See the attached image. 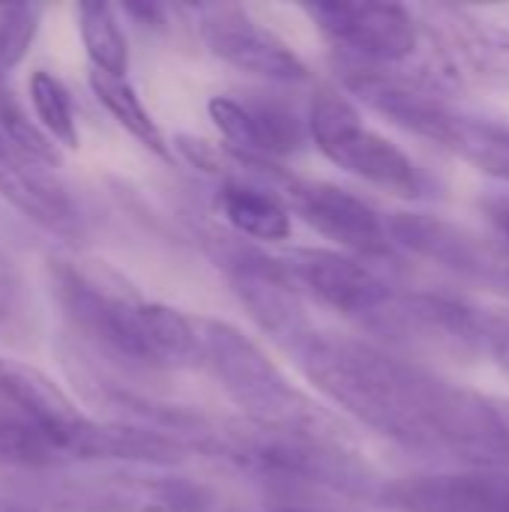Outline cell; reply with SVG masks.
<instances>
[{
    "instance_id": "cell-1",
    "label": "cell",
    "mask_w": 509,
    "mask_h": 512,
    "mask_svg": "<svg viewBox=\"0 0 509 512\" xmlns=\"http://www.w3.org/2000/svg\"><path fill=\"white\" fill-rule=\"evenodd\" d=\"M300 372L339 411L408 450L509 471V402L453 384L381 345L315 324L288 345Z\"/></svg>"
},
{
    "instance_id": "cell-2",
    "label": "cell",
    "mask_w": 509,
    "mask_h": 512,
    "mask_svg": "<svg viewBox=\"0 0 509 512\" xmlns=\"http://www.w3.org/2000/svg\"><path fill=\"white\" fill-rule=\"evenodd\" d=\"M54 285L66 315L105 351L147 369L198 366L195 318L141 300L132 288L114 285L108 276H93L69 261L54 264Z\"/></svg>"
},
{
    "instance_id": "cell-3",
    "label": "cell",
    "mask_w": 509,
    "mask_h": 512,
    "mask_svg": "<svg viewBox=\"0 0 509 512\" xmlns=\"http://www.w3.org/2000/svg\"><path fill=\"white\" fill-rule=\"evenodd\" d=\"M342 69L345 87L372 111H378L399 129L459 156L474 171L509 183L507 120L486 117L420 78H405L396 72H384L381 66L351 60Z\"/></svg>"
},
{
    "instance_id": "cell-4",
    "label": "cell",
    "mask_w": 509,
    "mask_h": 512,
    "mask_svg": "<svg viewBox=\"0 0 509 512\" xmlns=\"http://www.w3.org/2000/svg\"><path fill=\"white\" fill-rule=\"evenodd\" d=\"M198 366L240 408L243 420L261 429L300 432L318 438H345L342 423L315 399H309L279 363L243 330L216 318H195Z\"/></svg>"
},
{
    "instance_id": "cell-5",
    "label": "cell",
    "mask_w": 509,
    "mask_h": 512,
    "mask_svg": "<svg viewBox=\"0 0 509 512\" xmlns=\"http://www.w3.org/2000/svg\"><path fill=\"white\" fill-rule=\"evenodd\" d=\"M198 450L222 456L240 471L270 483L378 495L366 462H360L339 438L276 432L243 420L231 426H210Z\"/></svg>"
},
{
    "instance_id": "cell-6",
    "label": "cell",
    "mask_w": 509,
    "mask_h": 512,
    "mask_svg": "<svg viewBox=\"0 0 509 512\" xmlns=\"http://www.w3.org/2000/svg\"><path fill=\"white\" fill-rule=\"evenodd\" d=\"M309 138L345 174L384 189L396 198L417 201L426 195V177L414 159L390 138L363 123L357 105L333 84H321L309 102Z\"/></svg>"
},
{
    "instance_id": "cell-7",
    "label": "cell",
    "mask_w": 509,
    "mask_h": 512,
    "mask_svg": "<svg viewBox=\"0 0 509 512\" xmlns=\"http://www.w3.org/2000/svg\"><path fill=\"white\" fill-rule=\"evenodd\" d=\"M207 111L237 165L258 168L264 177H279L273 162L300 153L312 141L309 120L273 96H213Z\"/></svg>"
},
{
    "instance_id": "cell-8",
    "label": "cell",
    "mask_w": 509,
    "mask_h": 512,
    "mask_svg": "<svg viewBox=\"0 0 509 512\" xmlns=\"http://www.w3.org/2000/svg\"><path fill=\"white\" fill-rule=\"evenodd\" d=\"M282 201L315 234L360 261L390 258L396 249L381 213L369 201L336 183L282 177Z\"/></svg>"
},
{
    "instance_id": "cell-9",
    "label": "cell",
    "mask_w": 509,
    "mask_h": 512,
    "mask_svg": "<svg viewBox=\"0 0 509 512\" xmlns=\"http://www.w3.org/2000/svg\"><path fill=\"white\" fill-rule=\"evenodd\" d=\"M303 12L351 63L390 66L417 51L414 12L399 3H306Z\"/></svg>"
},
{
    "instance_id": "cell-10",
    "label": "cell",
    "mask_w": 509,
    "mask_h": 512,
    "mask_svg": "<svg viewBox=\"0 0 509 512\" xmlns=\"http://www.w3.org/2000/svg\"><path fill=\"white\" fill-rule=\"evenodd\" d=\"M198 33L207 51L237 72L276 84H297L309 78L303 57L237 3L201 6Z\"/></svg>"
},
{
    "instance_id": "cell-11",
    "label": "cell",
    "mask_w": 509,
    "mask_h": 512,
    "mask_svg": "<svg viewBox=\"0 0 509 512\" xmlns=\"http://www.w3.org/2000/svg\"><path fill=\"white\" fill-rule=\"evenodd\" d=\"M285 273L297 288H306L318 303L345 318L372 321L390 300L393 285L366 261L324 246H294L282 258Z\"/></svg>"
},
{
    "instance_id": "cell-12",
    "label": "cell",
    "mask_w": 509,
    "mask_h": 512,
    "mask_svg": "<svg viewBox=\"0 0 509 512\" xmlns=\"http://www.w3.org/2000/svg\"><path fill=\"white\" fill-rule=\"evenodd\" d=\"M393 512H509V474L489 468L414 474L378 486Z\"/></svg>"
},
{
    "instance_id": "cell-13",
    "label": "cell",
    "mask_w": 509,
    "mask_h": 512,
    "mask_svg": "<svg viewBox=\"0 0 509 512\" xmlns=\"http://www.w3.org/2000/svg\"><path fill=\"white\" fill-rule=\"evenodd\" d=\"M423 15L456 75L509 90V30L459 6H426Z\"/></svg>"
},
{
    "instance_id": "cell-14",
    "label": "cell",
    "mask_w": 509,
    "mask_h": 512,
    "mask_svg": "<svg viewBox=\"0 0 509 512\" xmlns=\"http://www.w3.org/2000/svg\"><path fill=\"white\" fill-rule=\"evenodd\" d=\"M390 237L396 246L408 249L417 258H426L444 270L459 276L495 282L501 264L507 261L501 252L489 249L483 237L426 213H396L390 222Z\"/></svg>"
},
{
    "instance_id": "cell-15",
    "label": "cell",
    "mask_w": 509,
    "mask_h": 512,
    "mask_svg": "<svg viewBox=\"0 0 509 512\" xmlns=\"http://www.w3.org/2000/svg\"><path fill=\"white\" fill-rule=\"evenodd\" d=\"M210 501L201 483L147 474L99 477L78 492V504L93 512H207Z\"/></svg>"
},
{
    "instance_id": "cell-16",
    "label": "cell",
    "mask_w": 509,
    "mask_h": 512,
    "mask_svg": "<svg viewBox=\"0 0 509 512\" xmlns=\"http://www.w3.org/2000/svg\"><path fill=\"white\" fill-rule=\"evenodd\" d=\"M0 396L18 411V417L30 420L33 426L45 429L54 438L63 462L69 459L72 441L78 429L87 423V417L45 372L0 357Z\"/></svg>"
},
{
    "instance_id": "cell-17",
    "label": "cell",
    "mask_w": 509,
    "mask_h": 512,
    "mask_svg": "<svg viewBox=\"0 0 509 512\" xmlns=\"http://www.w3.org/2000/svg\"><path fill=\"white\" fill-rule=\"evenodd\" d=\"M0 195L24 216L57 234L78 231V213L63 186H57L42 165L30 162L0 132Z\"/></svg>"
},
{
    "instance_id": "cell-18",
    "label": "cell",
    "mask_w": 509,
    "mask_h": 512,
    "mask_svg": "<svg viewBox=\"0 0 509 512\" xmlns=\"http://www.w3.org/2000/svg\"><path fill=\"white\" fill-rule=\"evenodd\" d=\"M216 207L228 228L261 243H282L291 237V210L282 195L249 180H225L216 192Z\"/></svg>"
},
{
    "instance_id": "cell-19",
    "label": "cell",
    "mask_w": 509,
    "mask_h": 512,
    "mask_svg": "<svg viewBox=\"0 0 509 512\" xmlns=\"http://www.w3.org/2000/svg\"><path fill=\"white\" fill-rule=\"evenodd\" d=\"M90 87L96 93V99L102 102V108L150 153H156L159 159H171V144L165 141L159 123L153 120V114L144 108V102L138 99L135 87L126 78L108 75L93 69L90 72Z\"/></svg>"
},
{
    "instance_id": "cell-20",
    "label": "cell",
    "mask_w": 509,
    "mask_h": 512,
    "mask_svg": "<svg viewBox=\"0 0 509 512\" xmlns=\"http://www.w3.org/2000/svg\"><path fill=\"white\" fill-rule=\"evenodd\" d=\"M78 33L84 42V51L93 60V69L126 78L129 69V42L120 27V18L114 6L108 3H78Z\"/></svg>"
},
{
    "instance_id": "cell-21",
    "label": "cell",
    "mask_w": 509,
    "mask_h": 512,
    "mask_svg": "<svg viewBox=\"0 0 509 512\" xmlns=\"http://www.w3.org/2000/svg\"><path fill=\"white\" fill-rule=\"evenodd\" d=\"M30 102L36 108L39 126L45 135H51L57 144L75 150L78 147V126H75V108L69 99V90L45 69H36L27 81Z\"/></svg>"
},
{
    "instance_id": "cell-22",
    "label": "cell",
    "mask_w": 509,
    "mask_h": 512,
    "mask_svg": "<svg viewBox=\"0 0 509 512\" xmlns=\"http://www.w3.org/2000/svg\"><path fill=\"white\" fill-rule=\"evenodd\" d=\"M0 462L18 468H48L63 462L54 438L24 417H0Z\"/></svg>"
},
{
    "instance_id": "cell-23",
    "label": "cell",
    "mask_w": 509,
    "mask_h": 512,
    "mask_svg": "<svg viewBox=\"0 0 509 512\" xmlns=\"http://www.w3.org/2000/svg\"><path fill=\"white\" fill-rule=\"evenodd\" d=\"M0 132H3V138H6L15 150H21L30 162H36V165H42V168H45V165H54L57 153H54L48 135L24 114V108H21L18 99L12 96L3 63H0Z\"/></svg>"
},
{
    "instance_id": "cell-24",
    "label": "cell",
    "mask_w": 509,
    "mask_h": 512,
    "mask_svg": "<svg viewBox=\"0 0 509 512\" xmlns=\"http://www.w3.org/2000/svg\"><path fill=\"white\" fill-rule=\"evenodd\" d=\"M39 12L33 6L15 3L0 6V63L3 69H12L24 60L33 36H36Z\"/></svg>"
},
{
    "instance_id": "cell-25",
    "label": "cell",
    "mask_w": 509,
    "mask_h": 512,
    "mask_svg": "<svg viewBox=\"0 0 509 512\" xmlns=\"http://www.w3.org/2000/svg\"><path fill=\"white\" fill-rule=\"evenodd\" d=\"M483 207H486V216L495 225V231L504 237V243H509V198H489Z\"/></svg>"
},
{
    "instance_id": "cell-26",
    "label": "cell",
    "mask_w": 509,
    "mask_h": 512,
    "mask_svg": "<svg viewBox=\"0 0 509 512\" xmlns=\"http://www.w3.org/2000/svg\"><path fill=\"white\" fill-rule=\"evenodd\" d=\"M6 312H9V282L0 273V321L6 318Z\"/></svg>"
},
{
    "instance_id": "cell-27",
    "label": "cell",
    "mask_w": 509,
    "mask_h": 512,
    "mask_svg": "<svg viewBox=\"0 0 509 512\" xmlns=\"http://www.w3.org/2000/svg\"><path fill=\"white\" fill-rule=\"evenodd\" d=\"M495 282H498V285H507V288H509V258L504 261V264H501V270H498Z\"/></svg>"
},
{
    "instance_id": "cell-28",
    "label": "cell",
    "mask_w": 509,
    "mask_h": 512,
    "mask_svg": "<svg viewBox=\"0 0 509 512\" xmlns=\"http://www.w3.org/2000/svg\"><path fill=\"white\" fill-rule=\"evenodd\" d=\"M264 512H315V510H291V507H288V510H264Z\"/></svg>"
}]
</instances>
